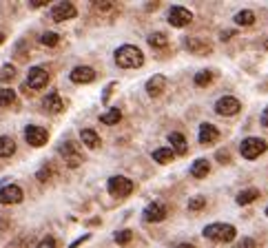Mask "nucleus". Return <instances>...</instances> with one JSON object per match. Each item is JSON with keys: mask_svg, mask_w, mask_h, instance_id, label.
Returning <instances> with one entry per match:
<instances>
[{"mask_svg": "<svg viewBox=\"0 0 268 248\" xmlns=\"http://www.w3.org/2000/svg\"><path fill=\"white\" fill-rule=\"evenodd\" d=\"M22 197H24L22 188H20V186H16V184H7V186H2V188H0V204H5V206L20 204V202H22Z\"/></svg>", "mask_w": 268, "mask_h": 248, "instance_id": "9", "label": "nucleus"}, {"mask_svg": "<svg viewBox=\"0 0 268 248\" xmlns=\"http://www.w3.org/2000/svg\"><path fill=\"white\" fill-rule=\"evenodd\" d=\"M133 188H135L133 180H129V177H124V175H113L106 182V191L113 197H126L133 193Z\"/></svg>", "mask_w": 268, "mask_h": 248, "instance_id": "3", "label": "nucleus"}, {"mask_svg": "<svg viewBox=\"0 0 268 248\" xmlns=\"http://www.w3.org/2000/svg\"><path fill=\"white\" fill-rule=\"evenodd\" d=\"M266 215H268V208H266Z\"/></svg>", "mask_w": 268, "mask_h": 248, "instance_id": "46", "label": "nucleus"}, {"mask_svg": "<svg viewBox=\"0 0 268 248\" xmlns=\"http://www.w3.org/2000/svg\"><path fill=\"white\" fill-rule=\"evenodd\" d=\"M166 91V78L164 76H153L146 80V93L151 98H158Z\"/></svg>", "mask_w": 268, "mask_h": 248, "instance_id": "16", "label": "nucleus"}, {"mask_svg": "<svg viewBox=\"0 0 268 248\" xmlns=\"http://www.w3.org/2000/svg\"><path fill=\"white\" fill-rule=\"evenodd\" d=\"M16 102V91L0 89V106H11Z\"/></svg>", "mask_w": 268, "mask_h": 248, "instance_id": "28", "label": "nucleus"}, {"mask_svg": "<svg viewBox=\"0 0 268 248\" xmlns=\"http://www.w3.org/2000/svg\"><path fill=\"white\" fill-rule=\"evenodd\" d=\"M5 42V34H0V44Z\"/></svg>", "mask_w": 268, "mask_h": 248, "instance_id": "44", "label": "nucleus"}, {"mask_svg": "<svg viewBox=\"0 0 268 248\" xmlns=\"http://www.w3.org/2000/svg\"><path fill=\"white\" fill-rule=\"evenodd\" d=\"M113 86H115V84H109V86H106V91H104V102L109 100V96H111V91H113Z\"/></svg>", "mask_w": 268, "mask_h": 248, "instance_id": "42", "label": "nucleus"}, {"mask_svg": "<svg viewBox=\"0 0 268 248\" xmlns=\"http://www.w3.org/2000/svg\"><path fill=\"white\" fill-rule=\"evenodd\" d=\"M237 248H257V244H255V239H250V237H242L240 242H237Z\"/></svg>", "mask_w": 268, "mask_h": 248, "instance_id": "35", "label": "nucleus"}, {"mask_svg": "<svg viewBox=\"0 0 268 248\" xmlns=\"http://www.w3.org/2000/svg\"><path fill=\"white\" fill-rule=\"evenodd\" d=\"M237 230H235L233 224H208L204 228V237L213 239V242H233Z\"/></svg>", "mask_w": 268, "mask_h": 248, "instance_id": "2", "label": "nucleus"}, {"mask_svg": "<svg viewBox=\"0 0 268 248\" xmlns=\"http://www.w3.org/2000/svg\"><path fill=\"white\" fill-rule=\"evenodd\" d=\"M91 9H93V14H98V16H118V11H120V7L115 5V2H93L91 5Z\"/></svg>", "mask_w": 268, "mask_h": 248, "instance_id": "18", "label": "nucleus"}, {"mask_svg": "<svg viewBox=\"0 0 268 248\" xmlns=\"http://www.w3.org/2000/svg\"><path fill=\"white\" fill-rule=\"evenodd\" d=\"M175 248H195V246H193V244H177Z\"/></svg>", "mask_w": 268, "mask_h": 248, "instance_id": "43", "label": "nucleus"}, {"mask_svg": "<svg viewBox=\"0 0 268 248\" xmlns=\"http://www.w3.org/2000/svg\"><path fill=\"white\" fill-rule=\"evenodd\" d=\"M264 47H266V49H268V38H266V42H264Z\"/></svg>", "mask_w": 268, "mask_h": 248, "instance_id": "45", "label": "nucleus"}, {"mask_svg": "<svg viewBox=\"0 0 268 248\" xmlns=\"http://www.w3.org/2000/svg\"><path fill=\"white\" fill-rule=\"evenodd\" d=\"M204 206H206V197H202V195L188 200V210H200V208H204Z\"/></svg>", "mask_w": 268, "mask_h": 248, "instance_id": "33", "label": "nucleus"}, {"mask_svg": "<svg viewBox=\"0 0 268 248\" xmlns=\"http://www.w3.org/2000/svg\"><path fill=\"white\" fill-rule=\"evenodd\" d=\"M80 140L86 148H98L100 146V135L96 133L93 129H82L80 131Z\"/></svg>", "mask_w": 268, "mask_h": 248, "instance_id": "20", "label": "nucleus"}, {"mask_svg": "<svg viewBox=\"0 0 268 248\" xmlns=\"http://www.w3.org/2000/svg\"><path fill=\"white\" fill-rule=\"evenodd\" d=\"M211 173V164L206 162V160H195L191 166V175L197 177V180H202V177H206Z\"/></svg>", "mask_w": 268, "mask_h": 248, "instance_id": "22", "label": "nucleus"}, {"mask_svg": "<svg viewBox=\"0 0 268 248\" xmlns=\"http://www.w3.org/2000/svg\"><path fill=\"white\" fill-rule=\"evenodd\" d=\"M184 47H186L188 51L193 53V56H206V53L213 51V44L208 42L206 38H197V36H193V38H186V40H184Z\"/></svg>", "mask_w": 268, "mask_h": 248, "instance_id": "12", "label": "nucleus"}, {"mask_svg": "<svg viewBox=\"0 0 268 248\" xmlns=\"http://www.w3.org/2000/svg\"><path fill=\"white\" fill-rule=\"evenodd\" d=\"M120 118H122L120 109H111V111H106V113L100 115V122L102 124H118L120 122Z\"/></svg>", "mask_w": 268, "mask_h": 248, "instance_id": "27", "label": "nucleus"}, {"mask_svg": "<svg viewBox=\"0 0 268 248\" xmlns=\"http://www.w3.org/2000/svg\"><path fill=\"white\" fill-rule=\"evenodd\" d=\"M166 215H168V208L164 202H151L144 208V220L146 222H162L166 220Z\"/></svg>", "mask_w": 268, "mask_h": 248, "instance_id": "13", "label": "nucleus"}, {"mask_svg": "<svg viewBox=\"0 0 268 248\" xmlns=\"http://www.w3.org/2000/svg\"><path fill=\"white\" fill-rule=\"evenodd\" d=\"M197 140H200V144H204V146H208V144L217 142L220 140V131H217V126H213V124L204 122L200 126V133H197Z\"/></svg>", "mask_w": 268, "mask_h": 248, "instance_id": "14", "label": "nucleus"}, {"mask_svg": "<svg viewBox=\"0 0 268 248\" xmlns=\"http://www.w3.org/2000/svg\"><path fill=\"white\" fill-rule=\"evenodd\" d=\"M69 78H71V82H76V84H89V82L96 80V71H93L91 67H76L69 73Z\"/></svg>", "mask_w": 268, "mask_h": 248, "instance_id": "15", "label": "nucleus"}, {"mask_svg": "<svg viewBox=\"0 0 268 248\" xmlns=\"http://www.w3.org/2000/svg\"><path fill=\"white\" fill-rule=\"evenodd\" d=\"M266 148H268V144L264 142L262 138H246V140H242V144H240L242 158H246V160L259 158L262 153H266Z\"/></svg>", "mask_w": 268, "mask_h": 248, "instance_id": "4", "label": "nucleus"}, {"mask_svg": "<svg viewBox=\"0 0 268 248\" xmlns=\"http://www.w3.org/2000/svg\"><path fill=\"white\" fill-rule=\"evenodd\" d=\"M47 82H49V73L44 71L42 67H31L27 73V82H24V84L31 91H40L47 86Z\"/></svg>", "mask_w": 268, "mask_h": 248, "instance_id": "7", "label": "nucleus"}, {"mask_svg": "<svg viewBox=\"0 0 268 248\" xmlns=\"http://www.w3.org/2000/svg\"><path fill=\"white\" fill-rule=\"evenodd\" d=\"M51 20L53 22H64V20H71L78 16V9L71 5V2H58V5L51 7Z\"/></svg>", "mask_w": 268, "mask_h": 248, "instance_id": "8", "label": "nucleus"}, {"mask_svg": "<svg viewBox=\"0 0 268 248\" xmlns=\"http://www.w3.org/2000/svg\"><path fill=\"white\" fill-rule=\"evenodd\" d=\"M168 22L173 27H186V24L193 22V14L186 7H171L168 9Z\"/></svg>", "mask_w": 268, "mask_h": 248, "instance_id": "11", "label": "nucleus"}, {"mask_svg": "<svg viewBox=\"0 0 268 248\" xmlns=\"http://www.w3.org/2000/svg\"><path fill=\"white\" fill-rule=\"evenodd\" d=\"M16 153V142L9 135H0V158H11Z\"/></svg>", "mask_w": 268, "mask_h": 248, "instance_id": "21", "label": "nucleus"}, {"mask_svg": "<svg viewBox=\"0 0 268 248\" xmlns=\"http://www.w3.org/2000/svg\"><path fill=\"white\" fill-rule=\"evenodd\" d=\"M53 175H56V171H53L51 166H42V168H40V171H38V180H40V182L51 180Z\"/></svg>", "mask_w": 268, "mask_h": 248, "instance_id": "34", "label": "nucleus"}, {"mask_svg": "<svg viewBox=\"0 0 268 248\" xmlns=\"http://www.w3.org/2000/svg\"><path fill=\"white\" fill-rule=\"evenodd\" d=\"M24 140H27V144H31V146H44L49 140V131L42 129V126H36V124H29V126H24Z\"/></svg>", "mask_w": 268, "mask_h": 248, "instance_id": "6", "label": "nucleus"}, {"mask_svg": "<svg viewBox=\"0 0 268 248\" xmlns=\"http://www.w3.org/2000/svg\"><path fill=\"white\" fill-rule=\"evenodd\" d=\"M44 109L49 111V113H60V111L64 109V102H62V98L58 96L56 91H51V93H49L47 98H44Z\"/></svg>", "mask_w": 268, "mask_h": 248, "instance_id": "17", "label": "nucleus"}, {"mask_svg": "<svg viewBox=\"0 0 268 248\" xmlns=\"http://www.w3.org/2000/svg\"><path fill=\"white\" fill-rule=\"evenodd\" d=\"M36 248H56V239H53V237H44Z\"/></svg>", "mask_w": 268, "mask_h": 248, "instance_id": "36", "label": "nucleus"}, {"mask_svg": "<svg viewBox=\"0 0 268 248\" xmlns=\"http://www.w3.org/2000/svg\"><path fill=\"white\" fill-rule=\"evenodd\" d=\"M131 239H133V230H118V233H115V242L118 244H129Z\"/></svg>", "mask_w": 268, "mask_h": 248, "instance_id": "32", "label": "nucleus"}, {"mask_svg": "<svg viewBox=\"0 0 268 248\" xmlns=\"http://www.w3.org/2000/svg\"><path fill=\"white\" fill-rule=\"evenodd\" d=\"M86 239H89V235H82V237H80V239H76V242H73V244H71V246H69V248H78V246H80L82 242H86Z\"/></svg>", "mask_w": 268, "mask_h": 248, "instance_id": "38", "label": "nucleus"}, {"mask_svg": "<svg viewBox=\"0 0 268 248\" xmlns=\"http://www.w3.org/2000/svg\"><path fill=\"white\" fill-rule=\"evenodd\" d=\"M230 36H235V31H222V40H230Z\"/></svg>", "mask_w": 268, "mask_h": 248, "instance_id": "40", "label": "nucleus"}, {"mask_svg": "<svg viewBox=\"0 0 268 248\" xmlns=\"http://www.w3.org/2000/svg\"><path fill=\"white\" fill-rule=\"evenodd\" d=\"M168 142H171V148L175 151V155H186L188 144H186V140H184L182 133H171L168 135Z\"/></svg>", "mask_w": 268, "mask_h": 248, "instance_id": "19", "label": "nucleus"}, {"mask_svg": "<svg viewBox=\"0 0 268 248\" xmlns=\"http://www.w3.org/2000/svg\"><path fill=\"white\" fill-rule=\"evenodd\" d=\"M44 5H47L44 0H34V2H31V7H34V9H38V7H44Z\"/></svg>", "mask_w": 268, "mask_h": 248, "instance_id": "41", "label": "nucleus"}, {"mask_svg": "<svg viewBox=\"0 0 268 248\" xmlns=\"http://www.w3.org/2000/svg\"><path fill=\"white\" fill-rule=\"evenodd\" d=\"M40 42H42L44 47H56V44L60 42V36H58L56 31H47V34H42V38H40Z\"/></svg>", "mask_w": 268, "mask_h": 248, "instance_id": "30", "label": "nucleus"}, {"mask_svg": "<svg viewBox=\"0 0 268 248\" xmlns=\"http://www.w3.org/2000/svg\"><path fill=\"white\" fill-rule=\"evenodd\" d=\"M259 120H262V126H266L268 129V109H264V113H262V118Z\"/></svg>", "mask_w": 268, "mask_h": 248, "instance_id": "39", "label": "nucleus"}, {"mask_svg": "<svg viewBox=\"0 0 268 248\" xmlns=\"http://www.w3.org/2000/svg\"><path fill=\"white\" fill-rule=\"evenodd\" d=\"M257 197H259L257 188H246V191H240V195L235 197V202H237L240 206H246V204H253Z\"/></svg>", "mask_w": 268, "mask_h": 248, "instance_id": "23", "label": "nucleus"}, {"mask_svg": "<svg viewBox=\"0 0 268 248\" xmlns=\"http://www.w3.org/2000/svg\"><path fill=\"white\" fill-rule=\"evenodd\" d=\"M215 158L220 160L222 164H228V162H230V153H228V151H217V153H215Z\"/></svg>", "mask_w": 268, "mask_h": 248, "instance_id": "37", "label": "nucleus"}, {"mask_svg": "<svg viewBox=\"0 0 268 248\" xmlns=\"http://www.w3.org/2000/svg\"><path fill=\"white\" fill-rule=\"evenodd\" d=\"M16 78V69L14 64H5V67L0 69V82H9Z\"/></svg>", "mask_w": 268, "mask_h": 248, "instance_id": "31", "label": "nucleus"}, {"mask_svg": "<svg viewBox=\"0 0 268 248\" xmlns=\"http://www.w3.org/2000/svg\"><path fill=\"white\" fill-rule=\"evenodd\" d=\"M115 62L122 69H138L144 64V53L138 47H133V44H122L115 51Z\"/></svg>", "mask_w": 268, "mask_h": 248, "instance_id": "1", "label": "nucleus"}, {"mask_svg": "<svg viewBox=\"0 0 268 248\" xmlns=\"http://www.w3.org/2000/svg\"><path fill=\"white\" fill-rule=\"evenodd\" d=\"M148 44H151L153 49H164L168 44L166 34H162V31H158V34H151V36H148Z\"/></svg>", "mask_w": 268, "mask_h": 248, "instance_id": "26", "label": "nucleus"}, {"mask_svg": "<svg viewBox=\"0 0 268 248\" xmlns=\"http://www.w3.org/2000/svg\"><path fill=\"white\" fill-rule=\"evenodd\" d=\"M173 158H175L173 148H158V151H153V160L158 164H168V162H173Z\"/></svg>", "mask_w": 268, "mask_h": 248, "instance_id": "24", "label": "nucleus"}, {"mask_svg": "<svg viewBox=\"0 0 268 248\" xmlns=\"http://www.w3.org/2000/svg\"><path fill=\"white\" fill-rule=\"evenodd\" d=\"M240 109H242L240 100L233 98V96H224L215 102V113L217 115H235V113H240Z\"/></svg>", "mask_w": 268, "mask_h": 248, "instance_id": "10", "label": "nucleus"}, {"mask_svg": "<svg viewBox=\"0 0 268 248\" xmlns=\"http://www.w3.org/2000/svg\"><path fill=\"white\" fill-rule=\"evenodd\" d=\"M60 155L64 158V164H67L69 168H78L84 160H82V153H80V146H78L76 142H64L62 146H60Z\"/></svg>", "mask_w": 268, "mask_h": 248, "instance_id": "5", "label": "nucleus"}, {"mask_svg": "<svg viewBox=\"0 0 268 248\" xmlns=\"http://www.w3.org/2000/svg\"><path fill=\"white\" fill-rule=\"evenodd\" d=\"M213 78H215V73L213 71H200L195 76V84L197 86H208L213 82Z\"/></svg>", "mask_w": 268, "mask_h": 248, "instance_id": "29", "label": "nucleus"}, {"mask_svg": "<svg viewBox=\"0 0 268 248\" xmlns=\"http://www.w3.org/2000/svg\"><path fill=\"white\" fill-rule=\"evenodd\" d=\"M235 22L240 24V27H250L255 22V14L250 9H244L240 14H235Z\"/></svg>", "mask_w": 268, "mask_h": 248, "instance_id": "25", "label": "nucleus"}]
</instances>
